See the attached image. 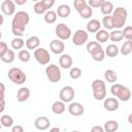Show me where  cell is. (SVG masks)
I'll return each instance as SVG.
<instances>
[{
	"instance_id": "obj_1",
	"label": "cell",
	"mask_w": 132,
	"mask_h": 132,
	"mask_svg": "<svg viewBox=\"0 0 132 132\" xmlns=\"http://www.w3.org/2000/svg\"><path fill=\"white\" fill-rule=\"evenodd\" d=\"M29 21H30V16H29V13L27 11H25V10L16 11V13L14 14L12 22H11L12 34L15 35L16 37L23 36L26 25L29 23Z\"/></svg>"
},
{
	"instance_id": "obj_2",
	"label": "cell",
	"mask_w": 132,
	"mask_h": 132,
	"mask_svg": "<svg viewBox=\"0 0 132 132\" xmlns=\"http://www.w3.org/2000/svg\"><path fill=\"white\" fill-rule=\"evenodd\" d=\"M110 92L113 96L118 97L122 101H128L131 97V91L128 87H125L121 84H113L110 87Z\"/></svg>"
},
{
	"instance_id": "obj_3",
	"label": "cell",
	"mask_w": 132,
	"mask_h": 132,
	"mask_svg": "<svg viewBox=\"0 0 132 132\" xmlns=\"http://www.w3.org/2000/svg\"><path fill=\"white\" fill-rule=\"evenodd\" d=\"M127 14H128L127 9L125 7H122V6H119L113 10L111 18H112V23H113L114 28L116 27L122 28L125 25L126 20H127Z\"/></svg>"
},
{
	"instance_id": "obj_4",
	"label": "cell",
	"mask_w": 132,
	"mask_h": 132,
	"mask_svg": "<svg viewBox=\"0 0 132 132\" xmlns=\"http://www.w3.org/2000/svg\"><path fill=\"white\" fill-rule=\"evenodd\" d=\"M92 90H93V96L96 100H102L106 96V87L105 82L102 79H94L92 81Z\"/></svg>"
},
{
	"instance_id": "obj_5",
	"label": "cell",
	"mask_w": 132,
	"mask_h": 132,
	"mask_svg": "<svg viewBox=\"0 0 132 132\" xmlns=\"http://www.w3.org/2000/svg\"><path fill=\"white\" fill-rule=\"evenodd\" d=\"M7 75H8V78H9L12 82H14V84H16V85H22V84L25 82L26 79H27V76H26L25 72H24L22 69L18 68V67H12V68H10V69L8 70Z\"/></svg>"
},
{
	"instance_id": "obj_6",
	"label": "cell",
	"mask_w": 132,
	"mask_h": 132,
	"mask_svg": "<svg viewBox=\"0 0 132 132\" xmlns=\"http://www.w3.org/2000/svg\"><path fill=\"white\" fill-rule=\"evenodd\" d=\"M47 79L52 82H58L61 79V70L56 64H50L45 68Z\"/></svg>"
},
{
	"instance_id": "obj_7",
	"label": "cell",
	"mask_w": 132,
	"mask_h": 132,
	"mask_svg": "<svg viewBox=\"0 0 132 132\" xmlns=\"http://www.w3.org/2000/svg\"><path fill=\"white\" fill-rule=\"evenodd\" d=\"M34 58L41 65H46L51 60L50 53L47 52V50L43 47H38L34 51Z\"/></svg>"
},
{
	"instance_id": "obj_8",
	"label": "cell",
	"mask_w": 132,
	"mask_h": 132,
	"mask_svg": "<svg viewBox=\"0 0 132 132\" xmlns=\"http://www.w3.org/2000/svg\"><path fill=\"white\" fill-rule=\"evenodd\" d=\"M55 33L56 35L58 36V38L60 40H63V39H68L71 35V30L70 28L64 24V23H60L56 26V29H55Z\"/></svg>"
},
{
	"instance_id": "obj_9",
	"label": "cell",
	"mask_w": 132,
	"mask_h": 132,
	"mask_svg": "<svg viewBox=\"0 0 132 132\" xmlns=\"http://www.w3.org/2000/svg\"><path fill=\"white\" fill-rule=\"evenodd\" d=\"M74 89L71 86H65L60 90V99L62 102H70L73 98H74Z\"/></svg>"
},
{
	"instance_id": "obj_10",
	"label": "cell",
	"mask_w": 132,
	"mask_h": 132,
	"mask_svg": "<svg viewBox=\"0 0 132 132\" xmlns=\"http://www.w3.org/2000/svg\"><path fill=\"white\" fill-rule=\"evenodd\" d=\"M88 37H89V35L85 30L77 29L72 36V42L75 45H82L88 40Z\"/></svg>"
},
{
	"instance_id": "obj_11",
	"label": "cell",
	"mask_w": 132,
	"mask_h": 132,
	"mask_svg": "<svg viewBox=\"0 0 132 132\" xmlns=\"http://www.w3.org/2000/svg\"><path fill=\"white\" fill-rule=\"evenodd\" d=\"M68 111L71 116L78 117L85 112V107L79 102H71L68 106Z\"/></svg>"
},
{
	"instance_id": "obj_12",
	"label": "cell",
	"mask_w": 132,
	"mask_h": 132,
	"mask_svg": "<svg viewBox=\"0 0 132 132\" xmlns=\"http://www.w3.org/2000/svg\"><path fill=\"white\" fill-rule=\"evenodd\" d=\"M1 10L6 15L13 14V12L15 10L14 1H12V0H4V1H2V3H1Z\"/></svg>"
},
{
	"instance_id": "obj_13",
	"label": "cell",
	"mask_w": 132,
	"mask_h": 132,
	"mask_svg": "<svg viewBox=\"0 0 132 132\" xmlns=\"http://www.w3.org/2000/svg\"><path fill=\"white\" fill-rule=\"evenodd\" d=\"M50 125H51V122H50L48 118L47 117H44V116L38 117L34 121V126L38 130H45V129H47L50 127Z\"/></svg>"
},
{
	"instance_id": "obj_14",
	"label": "cell",
	"mask_w": 132,
	"mask_h": 132,
	"mask_svg": "<svg viewBox=\"0 0 132 132\" xmlns=\"http://www.w3.org/2000/svg\"><path fill=\"white\" fill-rule=\"evenodd\" d=\"M103 106L108 111H114L119 107V101H118V99H116L113 97H108V98L104 99Z\"/></svg>"
},
{
	"instance_id": "obj_15",
	"label": "cell",
	"mask_w": 132,
	"mask_h": 132,
	"mask_svg": "<svg viewBox=\"0 0 132 132\" xmlns=\"http://www.w3.org/2000/svg\"><path fill=\"white\" fill-rule=\"evenodd\" d=\"M50 47L52 50L53 53L55 54H62L64 48H65V45H64V42L60 39H54L51 41L50 43Z\"/></svg>"
},
{
	"instance_id": "obj_16",
	"label": "cell",
	"mask_w": 132,
	"mask_h": 132,
	"mask_svg": "<svg viewBox=\"0 0 132 132\" xmlns=\"http://www.w3.org/2000/svg\"><path fill=\"white\" fill-rule=\"evenodd\" d=\"M30 97V90L27 87H22L18 90L16 93V100L19 102H25Z\"/></svg>"
},
{
	"instance_id": "obj_17",
	"label": "cell",
	"mask_w": 132,
	"mask_h": 132,
	"mask_svg": "<svg viewBox=\"0 0 132 132\" xmlns=\"http://www.w3.org/2000/svg\"><path fill=\"white\" fill-rule=\"evenodd\" d=\"M59 63L62 68L68 69L72 66V58L68 54H63V55H61V57L59 59Z\"/></svg>"
},
{
	"instance_id": "obj_18",
	"label": "cell",
	"mask_w": 132,
	"mask_h": 132,
	"mask_svg": "<svg viewBox=\"0 0 132 132\" xmlns=\"http://www.w3.org/2000/svg\"><path fill=\"white\" fill-rule=\"evenodd\" d=\"M56 13L61 18H67L70 14V6L68 4H60L57 8Z\"/></svg>"
},
{
	"instance_id": "obj_19",
	"label": "cell",
	"mask_w": 132,
	"mask_h": 132,
	"mask_svg": "<svg viewBox=\"0 0 132 132\" xmlns=\"http://www.w3.org/2000/svg\"><path fill=\"white\" fill-rule=\"evenodd\" d=\"M100 27H101V23L97 19H92L87 24V30L92 33H95L98 30H100Z\"/></svg>"
},
{
	"instance_id": "obj_20",
	"label": "cell",
	"mask_w": 132,
	"mask_h": 132,
	"mask_svg": "<svg viewBox=\"0 0 132 132\" xmlns=\"http://www.w3.org/2000/svg\"><path fill=\"white\" fill-rule=\"evenodd\" d=\"M39 44H40L39 38H38L37 36H34V35L31 36V37H29V38L26 40V46H27L29 50H36V48H38Z\"/></svg>"
},
{
	"instance_id": "obj_21",
	"label": "cell",
	"mask_w": 132,
	"mask_h": 132,
	"mask_svg": "<svg viewBox=\"0 0 132 132\" xmlns=\"http://www.w3.org/2000/svg\"><path fill=\"white\" fill-rule=\"evenodd\" d=\"M77 11H78L79 15H80L81 18H84V19H89V18L92 16V14H93V9H92V7H90V6L88 5V3L85 4L84 6H81L80 8H78Z\"/></svg>"
},
{
	"instance_id": "obj_22",
	"label": "cell",
	"mask_w": 132,
	"mask_h": 132,
	"mask_svg": "<svg viewBox=\"0 0 132 132\" xmlns=\"http://www.w3.org/2000/svg\"><path fill=\"white\" fill-rule=\"evenodd\" d=\"M119 128V123L114 120H108L105 122L104 124V127L103 129L106 131V132H116Z\"/></svg>"
},
{
	"instance_id": "obj_23",
	"label": "cell",
	"mask_w": 132,
	"mask_h": 132,
	"mask_svg": "<svg viewBox=\"0 0 132 132\" xmlns=\"http://www.w3.org/2000/svg\"><path fill=\"white\" fill-rule=\"evenodd\" d=\"M52 110L56 114H61L65 111V103L62 101H55L52 104Z\"/></svg>"
},
{
	"instance_id": "obj_24",
	"label": "cell",
	"mask_w": 132,
	"mask_h": 132,
	"mask_svg": "<svg viewBox=\"0 0 132 132\" xmlns=\"http://www.w3.org/2000/svg\"><path fill=\"white\" fill-rule=\"evenodd\" d=\"M96 40L97 42H105L107 41V39L109 38V33L106 31V30H103V29H100L96 32Z\"/></svg>"
},
{
	"instance_id": "obj_25",
	"label": "cell",
	"mask_w": 132,
	"mask_h": 132,
	"mask_svg": "<svg viewBox=\"0 0 132 132\" xmlns=\"http://www.w3.org/2000/svg\"><path fill=\"white\" fill-rule=\"evenodd\" d=\"M101 8V12L105 15H108L110 14V12H112L113 10V4L111 1H103L102 5L100 6Z\"/></svg>"
},
{
	"instance_id": "obj_26",
	"label": "cell",
	"mask_w": 132,
	"mask_h": 132,
	"mask_svg": "<svg viewBox=\"0 0 132 132\" xmlns=\"http://www.w3.org/2000/svg\"><path fill=\"white\" fill-rule=\"evenodd\" d=\"M14 57H15L14 52H13L12 50H9V48H8V50L0 57V59H1L4 63H11V62H13Z\"/></svg>"
},
{
	"instance_id": "obj_27",
	"label": "cell",
	"mask_w": 132,
	"mask_h": 132,
	"mask_svg": "<svg viewBox=\"0 0 132 132\" xmlns=\"http://www.w3.org/2000/svg\"><path fill=\"white\" fill-rule=\"evenodd\" d=\"M119 52H120L119 47H118L114 43H110V44H108V45H107L106 51H105L104 53H105L108 57L112 58V57H116V56L119 54Z\"/></svg>"
},
{
	"instance_id": "obj_28",
	"label": "cell",
	"mask_w": 132,
	"mask_h": 132,
	"mask_svg": "<svg viewBox=\"0 0 132 132\" xmlns=\"http://www.w3.org/2000/svg\"><path fill=\"white\" fill-rule=\"evenodd\" d=\"M104 77L108 82H116L118 79V74L112 69H107L104 72Z\"/></svg>"
},
{
	"instance_id": "obj_29",
	"label": "cell",
	"mask_w": 132,
	"mask_h": 132,
	"mask_svg": "<svg viewBox=\"0 0 132 132\" xmlns=\"http://www.w3.org/2000/svg\"><path fill=\"white\" fill-rule=\"evenodd\" d=\"M123 56H127L132 52V40H126L120 50Z\"/></svg>"
},
{
	"instance_id": "obj_30",
	"label": "cell",
	"mask_w": 132,
	"mask_h": 132,
	"mask_svg": "<svg viewBox=\"0 0 132 132\" xmlns=\"http://www.w3.org/2000/svg\"><path fill=\"white\" fill-rule=\"evenodd\" d=\"M91 56H92V58H93L95 61L100 62V61H102V60L104 59L105 53H104V51H103V48H102V46H101V47L97 48L96 51H94V52L91 54Z\"/></svg>"
},
{
	"instance_id": "obj_31",
	"label": "cell",
	"mask_w": 132,
	"mask_h": 132,
	"mask_svg": "<svg viewBox=\"0 0 132 132\" xmlns=\"http://www.w3.org/2000/svg\"><path fill=\"white\" fill-rule=\"evenodd\" d=\"M56 20H57V13H56V11H54V10H47L44 13V21L47 24H53V23L56 22Z\"/></svg>"
},
{
	"instance_id": "obj_32",
	"label": "cell",
	"mask_w": 132,
	"mask_h": 132,
	"mask_svg": "<svg viewBox=\"0 0 132 132\" xmlns=\"http://www.w3.org/2000/svg\"><path fill=\"white\" fill-rule=\"evenodd\" d=\"M109 38L111 41H121L124 37L121 30H113L109 33Z\"/></svg>"
},
{
	"instance_id": "obj_33",
	"label": "cell",
	"mask_w": 132,
	"mask_h": 132,
	"mask_svg": "<svg viewBox=\"0 0 132 132\" xmlns=\"http://www.w3.org/2000/svg\"><path fill=\"white\" fill-rule=\"evenodd\" d=\"M0 123L4 127H11L12 124H13V119L10 116H8V114H4V116L1 117Z\"/></svg>"
},
{
	"instance_id": "obj_34",
	"label": "cell",
	"mask_w": 132,
	"mask_h": 132,
	"mask_svg": "<svg viewBox=\"0 0 132 132\" xmlns=\"http://www.w3.org/2000/svg\"><path fill=\"white\" fill-rule=\"evenodd\" d=\"M46 10H47V9H46V7L44 6L42 0H41V1H36V2L34 3V11H35L36 13L41 14V13L45 12Z\"/></svg>"
},
{
	"instance_id": "obj_35",
	"label": "cell",
	"mask_w": 132,
	"mask_h": 132,
	"mask_svg": "<svg viewBox=\"0 0 132 132\" xmlns=\"http://www.w3.org/2000/svg\"><path fill=\"white\" fill-rule=\"evenodd\" d=\"M102 24H103V26H104L106 29H113V28H114L113 23H112V18H111L110 14L103 16V19H102Z\"/></svg>"
},
{
	"instance_id": "obj_36",
	"label": "cell",
	"mask_w": 132,
	"mask_h": 132,
	"mask_svg": "<svg viewBox=\"0 0 132 132\" xmlns=\"http://www.w3.org/2000/svg\"><path fill=\"white\" fill-rule=\"evenodd\" d=\"M11 46L14 50H21L24 46V40L21 37H15L11 40Z\"/></svg>"
},
{
	"instance_id": "obj_37",
	"label": "cell",
	"mask_w": 132,
	"mask_h": 132,
	"mask_svg": "<svg viewBox=\"0 0 132 132\" xmlns=\"http://www.w3.org/2000/svg\"><path fill=\"white\" fill-rule=\"evenodd\" d=\"M18 57L22 62H28L30 60V53L27 50H21L18 54Z\"/></svg>"
},
{
	"instance_id": "obj_38",
	"label": "cell",
	"mask_w": 132,
	"mask_h": 132,
	"mask_svg": "<svg viewBox=\"0 0 132 132\" xmlns=\"http://www.w3.org/2000/svg\"><path fill=\"white\" fill-rule=\"evenodd\" d=\"M99 47H101V44H100L99 42H97V41H90V42H88V44H87V51H88V53H90V54H92L94 51H96V50L99 48Z\"/></svg>"
},
{
	"instance_id": "obj_39",
	"label": "cell",
	"mask_w": 132,
	"mask_h": 132,
	"mask_svg": "<svg viewBox=\"0 0 132 132\" xmlns=\"http://www.w3.org/2000/svg\"><path fill=\"white\" fill-rule=\"evenodd\" d=\"M81 73L82 72H81V69L79 67H72L70 69V72H69L70 77L73 78V79H76V78L80 77L81 76Z\"/></svg>"
},
{
	"instance_id": "obj_40",
	"label": "cell",
	"mask_w": 132,
	"mask_h": 132,
	"mask_svg": "<svg viewBox=\"0 0 132 132\" xmlns=\"http://www.w3.org/2000/svg\"><path fill=\"white\" fill-rule=\"evenodd\" d=\"M123 37H125L127 40H132V27L131 26H126L124 30L122 31Z\"/></svg>"
},
{
	"instance_id": "obj_41",
	"label": "cell",
	"mask_w": 132,
	"mask_h": 132,
	"mask_svg": "<svg viewBox=\"0 0 132 132\" xmlns=\"http://www.w3.org/2000/svg\"><path fill=\"white\" fill-rule=\"evenodd\" d=\"M103 1L104 0H89V2H87V3L90 7H100L102 5Z\"/></svg>"
},
{
	"instance_id": "obj_42",
	"label": "cell",
	"mask_w": 132,
	"mask_h": 132,
	"mask_svg": "<svg viewBox=\"0 0 132 132\" xmlns=\"http://www.w3.org/2000/svg\"><path fill=\"white\" fill-rule=\"evenodd\" d=\"M85 4H87V1L86 0H74L73 1V5H74V7H75L76 10L78 8H80L81 6H84Z\"/></svg>"
},
{
	"instance_id": "obj_43",
	"label": "cell",
	"mask_w": 132,
	"mask_h": 132,
	"mask_svg": "<svg viewBox=\"0 0 132 132\" xmlns=\"http://www.w3.org/2000/svg\"><path fill=\"white\" fill-rule=\"evenodd\" d=\"M7 50H8V46H7L6 42H4V41H0V57H1Z\"/></svg>"
},
{
	"instance_id": "obj_44",
	"label": "cell",
	"mask_w": 132,
	"mask_h": 132,
	"mask_svg": "<svg viewBox=\"0 0 132 132\" xmlns=\"http://www.w3.org/2000/svg\"><path fill=\"white\" fill-rule=\"evenodd\" d=\"M42 2H43V4H44V6L46 7V9L51 8V7L55 4V0H42Z\"/></svg>"
},
{
	"instance_id": "obj_45",
	"label": "cell",
	"mask_w": 132,
	"mask_h": 132,
	"mask_svg": "<svg viewBox=\"0 0 132 132\" xmlns=\"http://www.w3.org/2000/svg\"><path fill=\"white\" fill-rule=\"evenodd\" d=\"M11 132H24V128L21 125H15L11 128Z\"/></svg>"
},
{
	"instance_id": "obj_46",
	"label": "cell",
	"mask_w": 132,
	"mask_h": 132,
	"mask_svg": "<svg viewBox=\"0 0 132 132\" xmlns=\"http://www.w3.org/2000/svg\"><path fill=\"white\" fill-rule=\"evenodd\" d=\"M91 132H104V129H103V127L96 125V126L92 127V129H91Z\"/></svg>"
},
{
	"instance_id": "obj_47",
	"label": "cell",
	"mask_w": 132,
	"mask_h": 132,
	"mask_svg": "<svg viewBox=\"0 0 132 132\" xmlns=\"http://www.w3.org/2000/svg\"><path fill=\"white\" fill-rule=\"evenodd\" d=\"M5 108V100H1L0 101V112H2Z\"/></svg>"
},
{
	"instance_id": "obj_48",
	"label": "cell",
	"mask_w": 132,
	"mask_h": 132,
	"mask_svg": "<svg viewBox=\"0 0 132 132\" xmlns=\"http://www.w3.org/2000/svg\"><path fill=\"white\" fill-rule=\"evenodd\" d=\"M27 0H15L14 1V4H19V5H22V4H25Z\"/></svg>"
},
{
	"instance_id": "obj_49",
	"label": "cell",
	"mask_w": 132,
	"mask_h": 132,
	"mask_svg": "<svg viewBox=\"0 0 132 132\" xmlns=\"http://www.w3.org/2000/svg\"><path fill=\"white\" fill-rule=\"evenodd\" d=\"M50 132H60V129L58 127H54V128H52L50 130Z\"/></svg>"
},
{
	"instance_id": "obj_50",
	"label": "cell",
	"mask_w": 132,
	"mask_h": 132,
	"mask_svg": "<svg viewBox=\"0 0 132 132\" xmlns=\"http://www.w3.org/2000/svg\"><path fill=\"white\" fill-rule=\"evenodd\" d=\"M3 21H4V19H3V15L0 13V26L3 24Z\"/></svg>"
},
{
	"instance_id": "obj_51",
	"label": "cell",
	"mask_w": 132,
	"mask_h": 132,
	"mask_svg": "<svg viewBox=\"0 0 132 132\" xmlns=\"http://www.w3.org/2000/svg\"><path fill=\"white\" fill-rule=\"evenodd\" d=\"M131 117H132V114L130 113V114H129V122H130V123H131Z\"/></svg>"
},
{
	"instance_id": "obj_52",
	"label": "cell",
	"mask_w": 132,
	"mask_h": 132,
	"mask_svg": "<svg viewBox=\"0 0 132 132\" xmlns=\"http://www.w3.org/2000/svg\"><path fill=\"white\" fill-rule=\"evenodd\" d=\"M1 37H2V32L0 31V39H1Z\"/></svg>"
},
{
	"instance_id": "obj_53",
	"label": "cell",
	"mask_w": 132,
	"mask_h": 132,
	"mask_svg": "<svg viewBox=\"0 0 132 132\" xmlns=\"http://www.w3.org/2000/svg\"><path fill=\"white\" fill-rule=\"evenodd\" d=\"M72 132H79V131H76V130H74V131H72Z\"/></svg>"
},
{
	"instance_id": "obj_54",
	"label": "cell",
	"mask_w": 132,
	"mask_h": 132,
	"mask_svg": "<svg viewBox=\"0 0 132 132\" xmlns=\"http://www.w3.org/2000/svg\"><path fill=\"white\" fill-rule=\"evenodd\" d=\"M1 126H2V125H1V123H0V129H1Z\"/></svg>"
}]
</instances>
